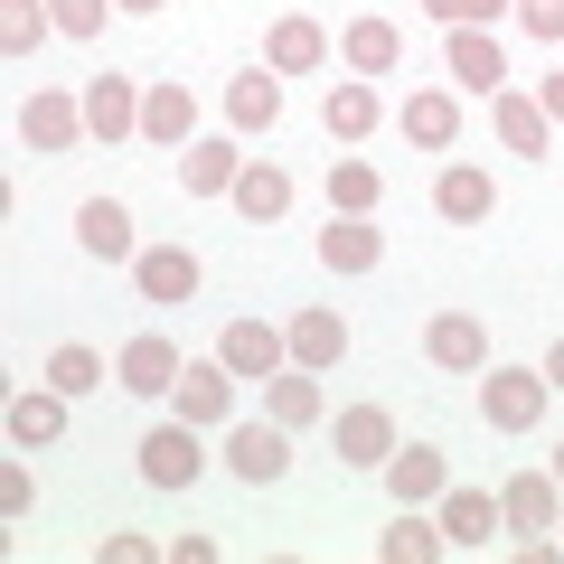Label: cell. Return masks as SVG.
Listing matches in <instances>:
<instances>
[{
    "label": "cell",
    "instance_id": "cell-1",
    "mask_svg": "<svg viewBox=\"0 0 564 564\" xmlns=\"http://www.w3.org/2000/svg\"><path fill=\"white\" fill-rule=\"evenodd\" d=\"M545 404H555L545 367H480V414H489V433H536Z\"/></svg>",
    "mask_w": 564,
    "mask_h": 564
},
{
    "label": "cell",
    "instance_id": "cell-44",
    "mask_svg": "<svg viewBox=\"0 0 564 564\" xmlns=\"http://www.w3.org/2000/svg\"><path fill=\"white\" fill-rule=\"evenodd\" d=\"M555 489H564V452H555Z\"/></svg>",
    "mask_w": 564,
    "mask_h": 564
},
{
    "label": "cell",
    "instance_id": "cell-9",
    "mask_svg": "<svg viewBox=\"0 0 564 564\" xmlns=\"http://www.w3.org/2000/svg\"><path fill=\"white\" fill-rule=\"evenodd\" d=\"M386 489H395V508H433L452 489V462L433 443H395L386 452Z\"/></svg>",
    "mask_w": 564,
    "mask_h": 564
},
{
    "label": "cell",
    "instance_id": "cell-43",
    "mask_svg": "<svg viewBox=\"0 0 564 564\" xmlns=\"http://www.w3.org/2000/svg\"><path fill=\"white\" fill-rule=\"evenodd\" d=\"M113 10H161V0H113Z\"/></svg>",
    "mask_w": 564,
    "mask_h": 564
},
{
    "label": "cell",
    "instance_id": "cell-31",
    "mask_svg": "<svg viewBox=\"0 0 564 564\" xmlns=\"http://www.w3.org/2000/svg\"><path fill=\"white\" fill-rule=\"evenodd\" d=\"M39 377L57 386L66 404H76V395H95V386L113 377V367H104V358H95V348H85V339H66V348H47V367H39Z\"/></svg>",
    "mask_w": 564,
    "mask_h": 564
},
{
    "label": "cell",
    "instance_id": "cell-36",
    "mask_svg": "<svg viewBox=\"0 0 564 564\" xmlns=\"http://www.w3.org/2000/svg\"><path fill=\"white\" fill-rule=\"evenodd\" d=\"M29 499H39V480H29V462H0V518L20 527V518H29Z\"/></svg>",
    "mask_w": 564,
    "mask_h": 564
},
{
    "label": "cell",
    "instance_id": "cell-14",
    "mask_svg": "<svg viewBox=\"0 0 564 564\" xmlns=\"http://www.w3.org/2000/svg\"><path fill=\"white\" fill-rule=\"evenodd\" d=\"M47 443H66V395L39 377L10 395V452H47Z\"/></svg>",
    "mask_w": 564,
    "mask_h": 564
},
{
    "label": "cell",
    "instance_id": "cell-18",
    "mask_svg": "<svg viewBox=\"0 0 564 564\" xmlns=\"http://www.w3.org/2000/svg\"><path fill=\"white\" fill-rule=\"evenodd\" d=\"M404 141H423V151H452L462 141V95L452 85H423V95H404Z\"/></svg>",
    "mask_w": 564,
    "mask_h": 564
},
{
    "label": "cell",
    "instance_id": "cell-40",
    "mask_svg": "<svg viewBox=\"0 0 564 564\" xmlns=\"http://www.w3.org/2000/svg\"><path fill=\"white\" fill-rule=\"evenodd\" d=\"M170 564H217V536H188L180 527V536H170Z\"/></svg>",
    "mask_w": 564,
    "mask_h": 564
},
{
    "label": "cell",
    "instance_id": "cell-32",
    "mask_svg": "<svg viewBox=\"0 0 564 564\" xmlns=\"http://www.w3.org/2000/svg\"><path fill=\"white\" fill-rule=\"evenodd\" d=\"M443 518H423V508H404V527H386V545H377V555L386 564H433V555H443Z\"/></svg>",
    "mask_w": 564,
    "mask_h": 564
},
{
    "label": "cell",
    "instance_id": "cell-39",
    "mask_svg": "<svg viewBox=\"0 0 564 564\" xmlns=\"http://www.w3.org/2000/svg\"><path fill=\"white\" fill-rule=\"evenodd\" d=\"M95 555H104V564H151V555H170V545H151V536H132V527H113Z\"/></svg>",
    "mask_w": 564,
    "mask_h": 564
},
{
    "label": "cell",
    "instance_id": "cell-15",
    "mask_svg": "<svg viewBox=\"0 0 564 564\" xmlns=\"http://www.w3.org/2000/svg\"><path fill=\"white\" fill-rule=\"evenodd\" d=\"M76 245H85L95 263H132V254H141L132 207H122V198H85V207H76Z\"/></svg>",
    "mask_w": 564,
    "mask_h": 564
},
{
    "label": "cell",
    "instance_id": "cell-2",
    "mask_svg": "<svg viewBox=\"0 0 564 564\" xmlns=\"http://www.w3.org/2000/svg\"><path fill=\"white\" fill-rule=\"evenodd\" d=\"M236 386H245V377H236L226 358H188L180 386H170V404H180L198 433H217V423H236Z\"/></svg>",
    "mask_w": 564,
    "mask_h": 564
},
{
    "label": "cell",
    "instance_id": "cell-4",
    "mask_svg": "<svg viewBox=\"0 0 564 564\" xmlns=\"http://www.w3.org/2000/svg\"><path fill=\"white\" fill-rule=\"evenodd\" d=\"M226 470H236L245 489H273L282 470H292V423H236V433H226Z\"/></svg>",
    "mask_w": 564,
    "mask_h": 564
},
{
    "label": "cell",
    "instance_id": "cell-41",
    "mask_svg": "<svg viewBox=\"0 0 564 564\" xmlns=\"http://www.w3.org/2000/svg\"><path fill=\"white\" fill-rule=\"evenodd\" d=\"M536 104H545V122H564V76H545V85H536Z\"/></svg>",
    "mask_w": 564,
    "mask_h": 564
},
{
    "label": "cell",
    "instance_id": "cell-38",
    "mask_svg": "<svg viewBox=\"0 0 564 564\" xmlns=\"http://www.w3.org/2000/svg\"><path fill=\"white\" fill-rule=\"evenodd\" d=\"M518 20H527V39L564 47V0H518Z\"/></svg>",
    "mask_w": 564,
    "mask_h": 564
},
{
    "label": "cell",
    "instance_id": "cell-30",
    "mask_svg": "<svg viewBox=\"0 0 564 564\" xmlns=\"http://www.w3.org/2000/svg\"><path fill=\"white\" fill-rule=\"evenodd\" d=\"M263 414L292 423V433H302V423H321V377H311V367H282V377H263Z\"/></svg>",
    "mask_w": 564,
    "mask_h": 564
},
{
    "label": "cell",
    "instance_id": "cell-37",
    "mask_svg": "<svg viewBox=\"0 0 564 564\" xmlns=\"http://www.w3.org/2000/svg\"><path fill=\"white\" fill-rule=\"evenodd\" d=\"M47 10H57V29H66V39H95L113 0H47Z\"/></svg>",
    "mask_w": 564,
    "mask_h": 564
},
{
    "label": "cell",
    "instance_id": "cell-34",
    "mask_svg": "<svg viewBox=\"0 0 564 564\" xmlns=\"http://www.w3.org/2000/svg\"><path fill=\"white\" fill-rule=\"evenodd\" d=\"M329 207H339V217H367V207H377V170L367 161H329Z\"/></svg>",
    "mask_w": 564,
    "mask_h": 564
},
{
    "label": "cell",
    "instance_id": "cell-6",
    "mask_svg": "<svg viewBox=\"0 0 564 564\" xmlns=\"http://www.w3.org/2000/svg\"><path fill=\"white\" fill-rule=\"evenodd\" d=\"M217 358L236 367L245 386H263V377H282V367H292V339H282L273 321H226V339H217Z\"/></svg>",
    "mask_w": 564,
    "mask_h": 564
},
{
    "label": "cell",
    "instance_id": "cell-45",
    "mask_svg": "<svg viewBox=\"0 0 564 564\" xmlns=\"http://www.w3.org/2000/svg\"><path fill=\"white\" fill-rule=\"evenodd\" d=\"M555 527H564V518H555Z\"/></svg>",
    "mask_w": 564,
    "mask_h": 564
},
{
    "label": "cell",
    "instance_id": "cell-7",
    "mask_svg": "<svg viewBox=\"0 0 564 564\" xmlns=\"http://www.w3.org/2000/svg\"><path fill=\"white\" fill-rule=\"evenodd\" d=\"M141 141H161V151H188V141H198V95H188L180 76L141 85Z\"/></svg>",
    "mask_w": 564,
    "mask_h": 564
},
{
    "label": "cell",
    "instance_id": "cell-29",
    "mask_svg": "<svg viewBox=\"0 0 564 564\" xmlns=\"http://www.w3.org/2000/svg\"><path fill=\"white\" fill-rule=\"evenodd\" d=\"M226 122H236V132H273V122H282V76H263V66L236 76V85H226Z\"/></svg>",
    "mask_w": 564,
    "mask_h": 564
},
{
    "label": "cell",
    "instance_id": "cell-27",
    "mask_svg": "<svg viewBox=\"0 0 564 564\" xmlns=\"http://www.w3.org/2000/svg\"><path fill=\"white\" fill-rule=\"evenodd\" d=\"M236 207H245L254 226L292 217V170H273V161H245V170H236Z\"/></svg>",
    "mask_w": 564,
    "mask_h": 564
},
{
    "label": "cell",
    "instance_id": "cell-16",
    "mask_svg": "<svg viewBox=\"0 0 564 564\" xmlns=\"http://www.w3.org/2000/svg\"><path fill=\"white\" fill-rule=\"evenodd\" d=\"M321 57H329V29L311 20V10H282L273 39H263V66H273V76H311Z\"/></svg>",
    "mask_w": 564,
    "mask_h": 564
},
{
    "label": "cell",
    "instance_id": "cell-28",
    "mask_svg": "<svg viewBox=\"0 0 564 564\" xmlns=\"http://www.w3.org/2000/svg\"><path fill=\"white\" fill-rule=\"evenodd\" d=\"M339 57H348V76H386V66L404 57V39H395V20H348Z\"/></svg>",
    "mask_w": 564,
    "mask_h": 564
},
{
    "label": "cell",
    "instance_id": "cell-11",
    "mask_svg": "<svg viewBox=\"0 0 564 564\" xmlns=\"http://www.w3.org/2000/svg\"><path fill=\"white\" fill-rule=\"evenodd\" d=\"M20 141L29 151H76L85 141V95H47L39 85V95L20 104Z\"/></svg>",
    "mask_w": 564,
    "mask_h": 564
},
{
    "label": "cell",
    "instance_id": "cell-26",
    "mask_svg": "<svg viewBox=\"0 0 564 564\" xmlns=\"http://www.w3.org/2000/svg\"><path fill=\"white\" fill-rule=\"evenodd\" d=\"M386 254V236L367 217H339V207H329V226H321V263L329 273H367V263Z\"/></svg>",
    "mask_w": 564,
    "mask_h": 564
},
{
    "label": "cell",
    "instance_id": "cell-42",
    "mask_svg": "<svg viewBox=\"0 0 564 564\" xmlns=\"http://www.w3.org/2000/svg\"><path fill=\"white\" fill-rule=\"evenodd\" d=\"M545 386H564V339H555V348H545Z\"/></svg>",
    "mask_w": 564,
    "mask_h": 564
},
{
    "label": "cell",
    "instance_id": "cell-10",
    "mask_svg": "<svg viewBox=\"0 0 564 564\" xmlns=\"http://www.w3.org/2000/svg\"><path fill=\"white\" fill-rule=\"evenodd\" d=\"M443 76L462 85V95H499V85H508V57H499L489 29H452V39H443Z\"/></svg>",
    "mask_w": 564,
    "mask_h": 564
},
{
    "label": "cell",
    "instance_id": "cell-17",
    "mask_svg": "<svg viewBox=\"0 0 564 564\" xmlns=\"http://www.w3.org/2000/svg\"><path fill=\"white\" fill-rule=\"evenodd\" d=\"M499 518L518 527V536H545V527L564 518V489H555V470H518V480L499 489Z\"/></svg>",
    "mask_w": 564,
    "mask_h": 564
},
{
    "label": "cell",
    "instance_id": "cell-22",
    "mask_svg": "<svg viewBox=\"0 0 564 564\" xmlns=\"http://www.w3.org/2000/svg\"><path fill=\"white\" fill-rule=\"evenodd\" d=\"M236 170H245L236 141H188L180 151V188L188 198H236Z\"/></svg>",
    "mask_w": 564,
    "mask_h": 564
},
{
    "label": "cell",
    "instance_id": "cell-12",
    "mask_svg": "<svg viewBox=\"0 0 564 564\" xmlns=\"http://www.w3.org/2000/svg\"><path fill=\"white\" fill-rule=\"evenodd\" d=\"M489 122H499V141L518 151V161H545V151H555V122H545V104L518 95V85H499V95H489Z\"/></svg>",
    "mask_w": 564,
    "mask_h": 564
},
{
    "label": "cell",
    "instance_id": "cell-23",
    "mask_svg": "<svg viewBox=\"0 0 564 564\" xmlns=\"http://www.w3.org/2000/svg\"><path fill=\"white\" fill-rule=\"evenodd\" d=\"M321 122H329L339 151H358V141L377 132V85H367V76H339V85H329V104H321Z\"/></svg>",
    "mask_w": 564,
    "mask_h": 564
},
{
    "label": "cell",
    "instance_id": "cell-21",
    "mask_svg": "<svg viewBox=\"0 0 564 564\" xmlns=\"http://www.w3.org/2000/svg\"><path fill=\"white\" fill-rule=\"evenodd\" d=\"M85 132H95V141L141 132V85L132 76H95V85H85Z\"/></svg>",
    "mask_w": 564,
    "mask_h": 564
},
{
    "label": "cell",
    "instance_id": "cell-20",
    "mask_svg": "<svg viewBox=\"0 0 564 564\" xmlns=\"http://www.w3.org/2000/svg\"><path fill=\"white\" fill-rule=\"evenodd\" d=\"M433 207H443L452 226H489V217H499V188H489V170H470V161H452L443 180H433Z\"/></svg>",
    "mask_w": 564,
    "mask_h": 564
},
{
    "label": "cell",
    "instance_id": "cell-5",
    "mask_svg": "<svg viewBox=\"0 0 564 564\" xmlns=\"http://www.w3.org/2000/svg\"><path fill=\"white\" fill-rule=\"evenodd\" d=\"M132 282H141V302L180 311V302H198V254H188V245H141V254H132Z\"/></svg>",
    "mask_w": 564,
    "mask_h": 564
},
{
    "label": "cell",
    "instance_id": "cell-35",
    "mask_svg": "<svg viewBox=\"0 0 564 564\" xmlns=\"http://www.w3.org/2000/svg\"><path fill=\"white\" fill-rule=\"evenodd\" d=\"M423 10H433L443 29H499L508 10H518V0H423Z\"/></svg>",
    "mask_w": 564,
    "mask_h": 564
},
{
    "label": "cell",
    "instance_id": "cell-3",
    "mask_svg": "<svg viewBox=\"0 0 564 564\" xmlns=\"http://www.w3.org/2000/svg\"><path fill=\"white\" fill-rule=\"evenodd\" d=\"M141 480H151V489H188V480H198V470H207V452H198V423H151V433H141Z\"/></svg>",
    "mask_w": 564,
    "mask_h": 564
},
{
    "label": "cell",
    "instance_id": "cell-13",
    "mask_svg": "<svg viewBox=\"0 0 564 564\" xmlns=\"http://www.w3.org/2000/svg\"><path fill=\"white\" fill-rule=\"evenodd\" d=\"M423 348H433V367H452V377H480L489 367V329L470 321V311H433V321H423Z\"/></svg>",
    "mask_w": 564,
    "mask_h": 564
},
{
    "label": "cell",
    "instance_id": "cell-24",
    "mask_svg": "<svg viewBox=\"0 0 564 564\" xmlns=\"http://www.w3.org/2000/svg\"><path fill=\"white\" fill-rule=\"evenodd\" d=\"M433 518H443V536H452V545H489V536L508 527L489 489H443V499H433Z\"/></svg>",
    "mask_w": 564,
    "mask_h": 564
},
{
    "label": "cell",
    "instance_id": "cell-33",
    "mask_svg": "<svg viewBox=\"0 0 564 564\" xmlns=\"http://www.w3.org/2000/svg\"><path fill=\"white\" fill-rule=\"evenodd\" d=\"M47 29H57V10H47V0H0V47H10V57H29Z\"/></svg>",
    "mask_w": 564,
    "mask_h": 564
},
{
    "label": "cell",
    "instance_id": "cell-25",
    "mask_svg": "<svg viewBox=\"0 0 564 564\" xmlns=\"http://www.w3.org/2000/svg\"><path fill=\"white\" fill-rule=\"evenodd\" d=\"M282 339H292V367H311V377L348 358V321H339V311H302V321L282 329Z\"/></svg>",
    "mask_w": 564,
    "mask_h": 564
},
{
    "label": "cell",
    "instance_id": "cell-19",
    "mask_svg": "<svg viewBox=\"0 0 564 564\" xmlns=\"http://www.w3.org/2000/svg\"><path fill=\"white\" fill-rule=\"evenodd\" d=\"M386 452H395V414H386V404H348L339 414V462L348 470H386Z\"/></svg>",
    "mask_w": 564,
    "mask_h": 564
},
{
    "label": "cell",
    "instance_id": "cell-8",
    "mask_svg": "<svg viewBox=\"0 0 564 564\" xmlns=\"http://www.w3.org/2000/svg\"><path fill=\"white\" fill-rule=\"evenodd\" d=\"M180 348L161 339V329H141V339H122V358H113V386L122 395H170V386H180Z\"/></svg>",
    "mask_w": 564,
    "mask_h": 564
}]
</instances>
